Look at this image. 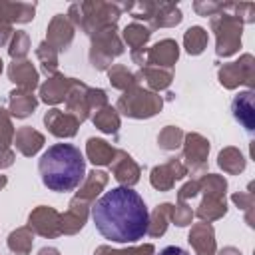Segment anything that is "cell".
Instances as JSON below:
<instances>
[{"label": "cell", "instance_id": "cell-2", "mask_svg": "<svg viewBox=\"0 0 255 255\" xmlns=\"http://www.w3.org/2000/svg\"><path fill=\"white\" fill-rule=\"evenodd\" d=\"M42 183L58 193L72 191L80 185L86 173V159L82 151L72 143L50 145L38 161Z\"/></svg>", "mask_w": 255, "mask_h": 255}, {"label": "cell", "instance_id": "cell-1", "mask_svg": "<svg viewBox=\"0 0 255 255\" xmlns=\"http://www.w3.org/2000/svg\"><path fill=\"white\" fill-rule=\"evenodd\" d=\"M92 221L102 237L116 243H135L147 233L149 211L137 191L120 185L94 203Z\"/></svg>", "mask_w": 255, "mask_h": 255}, {"label": "cell", "instance_id": "cell-3", "mask_svg": "<svg viewBox=\"0 0 255 255\" xmlns=\"http://www.w3.org/2000/svg\"><path fill=\"white\" fill-rule=\"evenodd\" d=\"M157 255H189L185 249H181V247H177V245H167V247H163Z\"/></svg>", "mask_w": 255, "mask_h": 255}]
</instances>
